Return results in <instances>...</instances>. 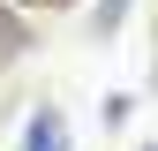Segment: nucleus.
Wrapping results in <instances>:
<instances>
[{
  "mask_svg": "<svg viewBox=\"0 0 158 151\" xmlns=\"http://www.w3.org/2000/svg\"><path fill=\"white\" fill-rule=\"evenodd\" d=\"M23 151H75V128H68V113L60 106H30V121H23Z\"/></svg>",
  "mask_w": 158,
  "mask_h": 151,
  "instance_id": "nucleus-1",
  "label": "nucleus"
},
{
  "mask_svg": "<svg viewBox=\"0 0 158 151\" xmlns=\"http://www.w3.org/2000/svg\"><path fill=\"white\" fill-rule=\"evenodd\" d=\"M15 8H68V0H15Z\"/></svg>",
  "mask_w": 158,
  "mask_h": 151,
  "instance_id": "nucleus-2",
  "label": "nucleus"
}]
</instances>
